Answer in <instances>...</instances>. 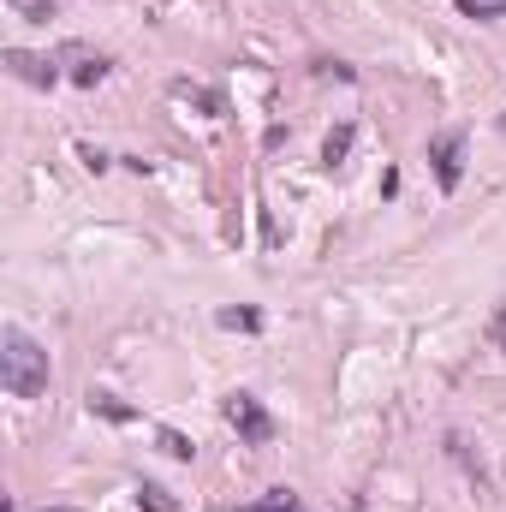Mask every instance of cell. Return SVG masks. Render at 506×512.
Here are the masks:
<instances>
[{
    "instance_id": "6da1fadb",
    "label": "cell",
    "mask_w": 506,
    "mask_h": 512,
    "mask_svg": "<svg viewBox=\"0 0 506 512\" xmlns=\"http://www.w3.org/2000/svg\"><path fill=\"white\" fill-rule=\"evenodd\" d=\"M0 387H6L12 399L48 393V346H36L24 328H6V334H0Z\"/></svg>"
},
{
    "instance_id": "7a4b0ae2",
    "label": "cell",
    "mask_w": 506,
    "mask_h": 512,
    "mask_svg": "<svg viewBox=\"0 0 506 512\" xmlns=\"http://www.w3.org/2000/svg\"><path fill=\"white\" fill-rule=\"evenodd\" d=\"M227 423L239 429V441H251V447H262L268 435H274V417H268V405L256 399V393H227Z\"/></svg>"
},
{
    "instance_id": "3957f363",
    "label": "cell",
    "mask_w": 506,
    "mask_h": 512,
    "mask_svg": "<svg viewBox=\"0 0 506 512\" xmlns=\"http://www.w3.org/2000/svg\"><path fill=\"white\" fill-rule=\"evenodd\" d=\"M429 167H435L441 191H459V179H465V131H435L429 137Z\"/></svg>"
},
{
    "instance_id": "277c9868",
    "label": "cell",
    "mask_w": 506,
    "mask_h": 512,
    "mask_svg": "<svg viewBox=\"0 0 506 512\" xmlns=\"http://www.w3.org/2000/svg\"><path fill=\"white\" fill-rule=\"evenodd\" d=\"M6 72H12V78H24V84H36V90H54V84H60L54 60H42V54H24V48H6Z\"/></svg>"
},
{
    "instance_id": "5b68a950",
    "label": "cell",
    "mask_w": 506,
    "mask_h": 512,
    "mask_svg": "<svg viewBox=\"0 0 506 512\" xmlns=\"http://www.w3.org/2000/svg\"><path fill=\"white\" fill-rule=\"evenodd\" d=\"M66 60H72V84H84V90L108 78V60H102V54H90V48H66Z\"/></svg>"
},
{
    "instance_id": "8992f818",
    "label": "cell",
    "mask_w": 506,
    "mask_h": 512,
    "mask_svg": "<svg viewBox=\"0 0 506 512\" xmlns=\"http://www.w3.org/2000/svg\"><path fill=\"white\" fill-rule=\"evenodd\" d=\"M137 507L143 512H179V501H173L161 483H137Z\"/></svg>"
},
{
    "instance_id": "52a82bcc",
    "label": "cell",
    "mask_w": 506,
    "mask_h": 512,
    "mask_svg": "<svg viewBox=\"0 0 506 512\" xmlns=\"http://www.w3.org/2000/svg\"><path fill=\"white\" fill-rule=\"evenodd\" d=\"M245 512H304V501L292 495V489H268L256 507H245Z\"/></svg>"
},
{
    "instance_id": "ba28073f",
    "label": "cell",
    "mask_w": 506,
    "mask_h": 512,
    "mask_svg": "<svg viewBox=\"0 0 506 512\" xmlns=\"http://www.w3.org/2000/svg\"><path fill=\"white\" fill-rule=\"evenodd\" d=\"M6 6H12L18 18H30V24H48V18H54V0H6Z\"/></svg>"
},
{
    "instance_id": "9c48e42d",
    "label": "cell",
    "mask_w": 506,
    "mask_h": 512,
    "mask_svg": "<svg viewBox=\"0 0 506 512\" xmlns=\"http://www.w3.org/2000/svg\"><path fill=\"white\" fill-rule=\"evenodd\" d=\"M346 149H352V126H340L328 143H322V161H328V167H340V161H346Z\"/></svg>"
},
{
    "instance_id": "30bf717a",
    "label": "cell",
    "mask_w": 506,
    "mask_h": 512,
    "mask_svg": "<svg viewBox=\"0 0 506 512\" xmlns=\"http://www.w3.org/2000/svg\"><path fill=\"white\" fill-rule=\"evenodd\" d=\"M465 18H506V0H459Z\"/></svg>"
},
{
    "instance_id": "8fae6325",
    "label": "cell",
    "mask_w": 506,
    "mask_h": 512,
    "mask_svg": "<svg viewBox=\"0 0 506 512\" xmlns=\"http://www.w3.org/2000/svg\"><path fill=\"white\" fill-rule=\"evenodd\" d=\"M221 328H239V334H256V328H262V316H256V310H221Z\"/></svg>"
},
{
    "instance_id": "7c38bea8",
    "label": "cell",
    "mask_w": 506,
    "mask_h": 512,
    "mask_svg": "<svg viewBox=\"0 0 506 512\" xmlns=\"http://www.w3.org/2000/svg\"><path fill=\"white\" fill-rule=\"evenodd\" d=\"M161 453H167V459H191L197 447H191V441H185L179 429H161Z\"/></svg>"
},
{
    "instance_id": "4fadbf2b",
    "label": "cell",
    "mask_w": 506,
    "mask_h": 512,
    "mask_svg": "<svg viewBox=\"0 0 506 512\" xmlns=\"http://www.w3.org/2000/svg\"><path fill=\"white\" fill-rule=\"evenodd\" d=\"M90 411H102V417H114V423H126V417H131V405H120L114 393H96V399H90Z\"/></svg>"
},
{
    "instance_id": "5bb4252c",
    "label": "cell",
    "mask_w": 506,
    "mask_h": 512,
    "mask_svg": "<svg viewBox=\"0 0 506 512\" xmlns=\"http://www.w3.org/2000/svg\"><path fill=\"white\" fill-rule=\"evenodd\" d=\"M489 346H495V352H506V298L489 310Z\"/></svg>"
},
{
    "instance_id": "9a60e30c",
    "label": "cell",
    "mask_w": 506,
    "mask_h": 512,
    "mask_svg": "<svg viewBox=\"0 0 506 512\" xmlns=\"http://www.w3.org/2000/svg\"><path fill=\"white\" fill-rule=\"evenodd\" d=\"M501 131H506V120H501Z\"/></svg>"
}]
</instances>
